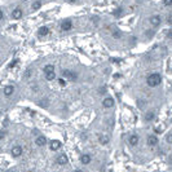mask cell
Instances as JSON below:
<instances>
[{
  "mask_svg": "<svg viewBox=\"0 0 172 172\" xmlns=\"http://www.w3.org/2000/svg\"><path fill=\"white\" fill-rule=\"evenodd\" d=\"M146 144H148V146H150V148H155V146L159 144V140H158V137H157L155 135H149L148 138H146Z\"/></svg>",
  "mask_w": 172,
  "mask_h": 172,
  "instance_id": "obj_3",
  "label": "cell"
},
{
  "mask_svg": "<svg viewBox=\"0 0 172 172\" xmlns=\"http://www.w3.org/2000/svg\"><path fill=\"white\" fill-rule=\"evenodd\" d=\"M91 160H92V158L89 154H81L80 155V163L81 164H89Z\"/></svg>",
  "mask_w": 172,
  "mask_h": 172,
  "instance_id": "obj_11",
  "label": "cell"
},
{
  "mask_svg": "<svg viewBox=\"0 0 172 172\" xmlns=\"http://www.w3.org/2000/svg\"><path fill=\"white\" fill-rule=\"evenodd\" d=\"M40 7H42V2H35V3L32 4V9H34V11H38Z\"/></svg>",
  "mask_w": 172,
  "mask_h": 172,
  "instance_id": "obj_23",
  "label": "cell"
},
{
  "mask_svg": "<svg viewBox=\"0 0 172 172\" xmlns=\"http://www.w3.org/2000/svg\"><path fill=\"white\" fill-rule=\"evenodd\" d=\"M122 13H123V8H117V9L113 12V14H114L115 17H120Z\"/></svg>",
  "mask_w": 172,
  "mask_h": 172,
  "instance_id": "obj_20",
  "label": "cell"
},
{
  "mask_svg": "<svg viewBox=\"0 0 172 172\" xmlns=\"http://www.w3.org/2000/svg\"><path fill=\"white\" fill-rule=\"evenodd\" d=\"M99 93H100V95L106 93V87H101V88H100V91H99Z\"/></svg>",
  "mask_w": 172,
  "mask_h": 172,
  "instance_id": "obj_31",
  "label": "cell"
},
{
  "mask_svg": "<svg viewBox=\"0 0 172 172\" xmlns=\"http://www.w3.org/2000/svg\"><path fill=\"white\" fill-rule=\"evenodd\" d=\"M53 71H54V66H53L52 63L45 65V67H44V72H53Z\"/></svg>",
  "mask_w": 172,
  "mask_h": 172,
  "instance_id": "obj_19",
  "label": "cell"
},
{
  "mask_svg": "<svg viewBox=\"0 0 172 172\" xmlns=\"http://www.w3.org/2000/svg\"><path fill=\"white\" fill-rule=\"evenodd\" d=\"M35 144H36L38 146H44V145L47 144V138H45L44 136H39V137H36Z\"/></svg>",
  "mask_w": 172,
  "mask_h": 172,
  "instance_id": "obj_14",
  "label": "cell"
},
{
  "mask_svg": "<svg viewBox=\"0 0 172 172\" xmlns=\"http://www.w3.org/2000/svg\"><path fill=\"white\" fill-rule=\"evenodd\" d=\"M154 118H155L154 110H149V111H146V114H145V117H144V120H145L146 123H150L151 120H154Z\"/></svg>",
  "mask_w": 172,
  "mask_h": 172,
  "instance_id": "obj_10",
  "label": "cell"
},
{
  "mask_svg": "<svg viewBox=\"0 0 172 172\" xmlns=\"http://www.w3.org/2000/svg\"><path fill=\"white\" fill-rule=\"evenodd\" d=\"M114 99L113 97H106V99H104L102 100V106L104 108H106V109H110V108H113L114 106Z\"/></svg>",
  "mask_w": 172,
  "mask_h": 172,
  "instance_id": "obj_7",
  "label": "cell"
},
{
  "mask_svg": "<svg viewBox=\"0 0 172 172\" xmlns=\"http://www.w3.org/2000/svg\"><path fill=\"white\" fill-rule=\"evenodd\" d=\"M3 17H4V14H3V11H2V9H0V21H2V20H3Z\"/></svg>",
  "mask_w": 172,
  "mask_h": 172,
  "instance_id": "obj_36",
  "label": "cell"
},
{
  "mask_svg": "<svg viewBox=\"0 0 172 172\" xmlns=\"http://www.w3.org/2000/svg\"><path fill=\"white\" fill-rule=\"evenodd\" d=\"M38 34H39V36H45V35H48V34H49V27H47V26H42V27L39 29Z\"/></svg>",
  "mask_w": 172,
  "mask_h": 172,
  "instance_id": "obj_15",
  "label": "cell"
},
{
  "mask_svg": "<svg viewBox=\"0 0 172 172\" xmlns=\"http://www.w3.org/2000/svg\"><path fill=\"white\" fill-rule=\"evenodd\" d=\"M74 172H83V171H81V169H75Z\"/></svg>",
  "mask_w": 172,
  "mask_h": 172,
  "instance_id": "obj_38",
  "label": "cell"
},
{
  "mask_svg": "<svg viewBox=\"0 0 172 172\" xmlns=\"http://www.w3.org/2000/svg\"><path fill=\"white\" fill-rule=\"evenodd\" d=\"M120 36H122V32L120 31H118V30L113 31V38L114 39H120Z\"/></svg>",
  "mask_w": 172,
  "mask_h": 172,
  "instance_id": "obj_22",
  "label": "cell"
},
{
  "mask_svg": "<svg viewBox=\"0 0 172 172\" xmlns=\"http://www.w3.org/2000/svg\"><path fill=\"white\" fill-rule=\"evenodd\" d=\"M149 21H150V25H151L153 27H158V26L162 23V17L158 16V14H154V16L150 17Z\"/></svg>",
  "mask_w": 172,
  "mask_h": 172,
  "instance_id": "obj_4",
  "label": "cell"
},
{
  "mask_svg": "<svg viewBox=\"0 0 172 172\" xmlns=\"http://www.w3.org/2000/svg\"><path fill=\"white\" fill-rule=\"evenodd\" d=\"M17 62H18L17 60H13V61H12V62L9 63V66H8V69H12L13 66H16V65H17Z\"/></svg>",
  "mask_w": 172,
  "mask_h": 172,
  "instance_id": "obj_29",
  "label": "cell"
},
{
  "mask_svg": "<svg viewBox=\"0 0 172 172\" xmlns=\"http://www.w3.org/2000/svg\"><path fill=\"white\" fill-rule=\"evenodd\" d=\"M166 141H167V144L172 145V132H171V133H168V135L166 136Z\"/></svg>",
  "mask_w": 172,
  "mask_h": 172,
  "instance_id": "obj_24",
  "label": "cell"
},
{
  "mask_svg": "<svg viewBox=\"0 0 172 172\" xmlns=\"http://www.w3.org/2000/svg\"><path fill=\"white\" fill-rule=\"evenodd\" d=\"M168 39H172V29H169L168 31H167V35H166Z\"/></svg>",
  "mask_w": 172,
  "mask_h": 172,
  "instance_id": "obj_32",
  "label": "cell"
},
{
  "mask_svg": "<svg viewBox=\"0 0 172 172\" xmlns=\"http://www.w3.org/2000/svg\"><path fill=\"white\" fill-rule=\"evenodd\" d=\"M167 23H168L169 26H172V13L167 16Z\"/></svg>",
  "mask_w": 172,
  "mask_h": 172,
  "instance_id": "obj_27",
  "label": "cell"
},
{
  "mask_svg": "<svg viewBox=\"0 0 172 172\" xmlns=\"http://www.w3.org/2000/svg\"><path fill=\"white\" fill-rule=\"evenodd\" d=\"M5 137V132L4 131H0V140H3Z\"/></svg>",
  "mask_w": 172,
  "mask_h": 172,
  "instance_id": "obj_33",
  "label": "cell"
},
{
  "mask_svg": "<svg viewBox=\"0 0 172 172\" xmlns=\"http://www.w3.org/2000/svg\"><path fill=\"white\" fill-rule=\"evenodd\" d=\"M137 106H138L140 109H142V108L145 106V101H142V100H137Z\"/></svg>",
  "mask_w": 172,
  "mask_h": 172,
  "instance_id": "obj_26",
  "label": "cell"
},
{
  "mask_svg": "<svg viewBox=\"0 0 172 172\" xmlns=\"http://www.w3.org/2000/svg\"><path fill=\"white\" fill-rule=\"evenodd\" d=\"M168 163H169V164H172V154H169V155H168Z\"/></svg>",
  "mask_w": 172,
  "mask_h": 172,
  "instance_id": "obj_34",
  "label": "cell"
},
{
  "mask_svg": "<svg viewBox=\"0 0 172 172\" xmlns=\"http://www.w3.org/2000/svg\"><path fill=\"white\" fill-rule=\"evenodd\" d=\"M164 7H172V0H163Z\"/></svg>",
  "mask_w": 172,
  "mask_h": 172,
  "instance_id": "obj_25",
  "label": "cell"
},
{
  "mask_svg": "<svg viewBox=\"0 0 172 172\" xmlns=\"http://www.w3.org/2000/svg\"><path fill=\"white\" fill-rule=\"evenodd\" d=\"M99 140H100V144L101 145H108L109 144V137L108 136H100Z\"/></svg>",
  "mask_w": 172,
  "mask_h": 172,
  "instance_id": "obj_18",
  "label": "cell"
},
{
  "mask_svg": "<svg viewBox=\"0 0 172 172\" xmlns=\"http://www.w3.org/2000/svg\"><path fill=\"white\" fill-rule=\"evenodd\" d=\"M30 75H31V70L27 69V70L25 71V78H30Z\"/></svg>",
  "mask_w": 172,
  "mask_h": 172,
  "instance_id": "obj_30",
  "label": "cell"
},
{
  "mask_svg": "<svg viewBox=\"0 0 172 172\" xmlns=\"http://www.w3.org/2000/svg\"><path fill=\"white\" fill-rule=\"evenodd\" d=\"M45 79H47L48 81L54 80V79H56V72H54V71H53V72H45Z\"/></svg>",
  "mask_w": 172,
  "mask_h": 172,
  "instance_id": "obj_17",
  "label": "cell"
},
{
  "mask_svg": "<svg viewBox=\"0 0 172 172\" xmlns=\"http://www.w3.org/2000/svg\"><path fill=\"white\" fill-rule=\"evenodd\" d=\"M61 146H62V144H61V141H58V140H54V141H52V142H51V145H49L51 150H53V151H57V150H58Z\"/></svg>",
  "mask_w": 172,
  "mask_h": 172,
  "instance_id": "obj_13",
  "label": "cell"
},
{
  "mask_svg": "<svg viewBox=\"0 0 172 172\" xmlns=\"http://www.w3.org/2000/svg\"><path fill=\"white\" fill-rule=\"evenodd\" d=\"M66 2H67V3H71V4H72V3H76L78 0H66Z\"/></svg>",
  "mask_w": 172,
  "mask_h": 172,
  "instance_id": "obj_37",
  "label": "cell"
},
{
  "mask_svg": "<svg viewBox=\"0 0 172 172\" xmlns=\"http://www.w3.org/2000/svg\"><path fill=\"white\" fill-rule=\"evenodd\" d=\"M22 16H23V12H22L21 8H16V9L12 12V17H13L14 20H20V18H22Z\"/></svg>",
  "mask_w": 172,
  "mask_h": 172,
  "instance_id": "obj_12",
  "label": "cell"
},
{
  "mask_svg": "<svg viewBox=\"0 0 172 172\" xmlns=\"http://www.w3.org/2000/svg\"><path fill=\"white\" fill-rule=\"evenodd\" d=\"M56 162H57V164H60V166H65V164L69 163V158H67L66 154H60V155L57 157Z\"/></svg>",
  "mask_w": 172,
  "mask_h": 172,
  "instance_id": "obj_6",
  "label": "cell"
},
{
  "mask_svg": "<svg viewBox=\"0 0 172 172\" xmlns=\"http://www.w3.org/2000/svg\"><path fill=\"white\" fill-rule=\"evenodd\" d=\"M58 84L63 87V85H66V80H65L63 78H60V79H58Z\"/></svg>",
  "mask_w": 172,
  "mask_h": 172,
  "instance_id": "obj_28",
  "label": "cell"
},
{
  "mask_svg": "<svg viewBox=\"0 0 172 172\" xmlns=\"http://www.w3.org/2000/svg\"><path fill=\"white\" fill-rule=\"evenodd\" d=\"M13 92H14L13 85H7V87L4 88V95L5 96H11V95H13Z\"/></svg>",
  "mask_w": 172,
  "mask_h": 172,
  "instance_id": "obj_16",
  "label": "cell"
},
{
  "mask_svg": "<svg viewBox=\"0 0 172 172\" xmlns=\"http://www.w3.org/2000/svg\"><path fill=\"white\" fill-rule=\"evenodd\" d=\"M22 153H23L22 146H14V148L12 149V157H13V158H18V157H21Z\"/></svg>",
  "mask_w": 172,
  "mask_h": 172,
  "instance_id": "obj_9",
  "label": "cell"
},
{
  "mask_svg": "<svg viewBox=\"0 0 172 172\" xmlns=\"http://www.w3.org/2000/svg\"><path fill=\"white\" fill-rule=\"evenodd\" d=\"M62 76L69 79V80H71V81H75L78 79V74L75 71H72V70H62Z\"/></svg>",
  "mask_w": 172,
  "mask_h": 172,
  "instance_id": "obj_2",
  "label": "cell"
},
{
  "mask_svg": "<svg viewBox=\"0 0 172 172\" xmlns=\"http://www.w3.org/2000/svg\"><path fill=\"white\" fill-rule=\"evenodd\" d=\"M162 132H163L162 128H157V129H155V133H162Z\"/></svg>",
  "mask_w": 172,
  "mask_h": 172,
  "instance_id": "obj_35",
  "label": "cell"
},
{
  "mask_svg": "<svg viewBox=\"0 0 172 172\" xmlns=\"http://www.w3.org/2000/svg\"><path fill=\"white\" fill-rule=\"evenodd\" d=\"M138 141H140V137H138L137 135H131V136L128 137V144H129L131 146H137V145H138Z\"/></svg>",
  "mask_w": 172,
  "mask_h": 172,
  "instance_id": "obj_8",
  "label": "cell"
},
{
  "mask_svg": "<svg viewBox=\"0 0 172 172\" xmlns=\"http://www.w3.org/2000/svg\"><path fill=\"white\" fill-rule=\"evenodd\" d=\"M145 35H146L148 38H153V36L155 35V30H151V29H150V30H146V31H145Z\"/></svg>",
  "mask_w": 172,
  "mask_h": 172,
  "instance_id": "obj_21",
  "label": "cell"
},
{
  "mask_svg": "<svg viewBox=\"0 0 172 172\" xmlns=\"http://www.w3.org/2000/svg\"><path fill=\"white\" fill-rule=\"evenodd\" d=\"M162 75L160 74H158V72H153V74H150L148 78H146V83H148V85L149 87H151V88H157V87H159V85L162 84Z\"/></svg>",
  "mask_w": 172,
  "mask_h": 172,
  "instance_id": "obj_1",
  "label": "cell"
},
{
  "mask_svg": "<svg viewBox=\"0 0 172 172\" xmlns=\"http://www.w3.org/2000/svg\"><path fill=\"white\" fill-rule=\"evenodd\" d=\"M71 29H72V22H71V20H65V21L61 22V30H62V31H69V30H71Z\"/></svg>",
  "mask_w": 172,
  "mask_h": 172,
  "instance_id": "obj_5",
  "label": "cell"
}]
</instances>
